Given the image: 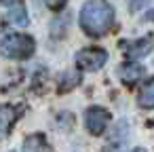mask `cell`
<instances>
[{"mask_svg": "<svg viewBox=\"0 0 154 152\" xmlns=\"http://www.w3.org/2000/svg\"><path fill=\"white\" fill-rule=\"evenodd\" d=\"M114 26V9L103 0H89L80 9V28L89 36H103Z\"/></svg>", "mask_w": 154, "mask_h": 152, "instance_id": "cell-1", "label": "cell"}, {"mask_svg": "<svg viewBox=\"0 0 154 152\" xmlns=\"http://www.w3.org/2000/svg\"><path fill=\"white\" fill-rule=\"evenodd\" d=\"M36 49V42L28 34L19 32H0V55L9 59H28Z\"/></svg>", "mask_w": 154, "mask_h": 152, "instance_id": "cell-2", "label": "cell"}, {"mask_svg": "<svg viewBox=\"0 0 154 152\" xmlns=\"http://www.w3.org/2000/svg\"><path fill=\"white\" fill-rule=\"evenodd\" d=\"M106 61H108V53L99 47L80 49L76 53V66L82 68V70H99Z\"/></svg>", "mask_w": 154, "mask_h": 152, "instance_id": "cell-3", "label": "cell"}, {"mask_svg": "<svg viewBox=\"0 0 154 152\" xmlns=\"http://www.w3.org/2000/svg\"><path fill=\"white\" fill-rule=\"evenodd\" d=\"M110 123V112L101 106H91L85 112V125L93 135H101Z\"/></svg>", "mask_w": 154, "mask_h": 152, "instance_id": "cell-4", "label": "cell"}, {"mask_svg": "<svg viewBox=\"0 0 154 152\" xmlns=\"http://www.w3.org/2000/svg\"><path fill=\"white\" fill-rule=\"evenodd\" d=\"M17 118H19V110L15 106H11V104L0 106V135H7Z\"/></svg>", "mask_w": 154, "mask_h": 152, "instance_id": "cell-5", "label": "cell"}, {"mask_svg": "<svg viewBox=\"0 0 154 152\" xmlns=\"http://www.w3.org/2000/svg\"><path fill=\"white\" fill-rule=\"evenodd\" d=\"M23 152H49L51 146L47 141V137L42 133H32L23 139V146H21Z\"/></svg>", "mask_w": 154, "mask_h": 152, "instance_id": "cell-6", "label": "cell"}, {"mask_svg": "<svg viewBox=\"0 0 154 152\" xmlns=\"http://www.w3.org/2000/svg\"><path fill=\"white\" fill-rule=\"evenodd\" d=\"M122 47H127V55L131 57V59H137V57H146L150 51H152V38L150 36H146L143 40H135V42H127V45H122Z\"/></svg>", "mask_w": 154, "mask_h": 152, "instance_id": "cell-7", "label": "cell"}, {"mask_svg": "<svg viewBox=\"0 0 154 152\" xmlns=\"http://www.w3.org/2000/svg\"><path fill=\"white\" fill-rule=\"evenodd\" d=\"M143 74H146V68L143 66H137V64H122L118 68V76L125 82H137Z\"/></svg>", "mask_w": 154, "mask_h": 152, "instance_id": "cell-8", "label": "cell"}, {"mask_svg": "<svg viewBox=\"0 0 154 152\" xmlns=\"http://www.w3.org/2000/svg\"><path fill=\"white\" fill-rule=\"evenodd\" d=\"M137 101H139V106L146 108V110L154 108V78H150V80L141 87V91H139V95H137Z\"/></svg>", "mask_w": 154, "mask_h": 152, "instance_id": "cell-9", "label": "cell"}, {"mask_svg": "<svg viewBox=\"0 0 154 152\" xmlns=\"http://www.w3.org/2000/svg\"><path fill=\"white\" fill-rule=\"evenodd\" d=\"M7 21H9V23H13V26H19V28H26V26L30 23L28 13H26V9H23V7H13V9L7 13Z\"/></svg>", "mask_w": 154, "mask_h": 152, "instance_id": "cell-10", "label": "cell"}, {"mask_svg": "<svg viewBox=\"0 0 154 152\" xmlns=\"http://www.w3.org/2000/svg\"><path fill=\"white\" fill-rule=\"evenodd\" d=\"M78 80H80V76H78L76 72H66V74L61 76V85H59L57 89H59L61 93H63V91H70L72 87L78 85Z\"/></svg>", "mask_w": 154, "mask_h": 152, "instance_id": "cell-11", "label": "cell"}, {"mask_svg": "<svg viewBox=\"0 0 154 152\" xmlns=\"http://www.w3.org/2000/svg\"><path fill=\"white\" fill-rule=\"evenodd\" d=\"M42 2L49 7V9H53V11H57V9H61L63 5H66V0H42Z\"/></svg>", "mask_w": 154, "mask_h": 152, "instance_id": "cell-12", "label": "cell"}, {"mask_svg": "<svg viewBox=\"0 0 154 152\" xmlns=\"http://www.w3.org/2000/svg\"><path fill=\"white\" fill-rule=\"evenodd\" d=\"M129 152H146L143 148H133V150H129Z\"/></svg>", "mask_w": 154, "mask_h": 152, "instance_id": "cell-13", "label": "cell"}, {"mask_svg": "<svg viewBox=\"0 0 154 152\" xmlns=\"http://www.w3.org/2000/svg\"><path fill=\"white\" fill-rule=\"evenodd\" d=\"M2 2H11V0H2Z\"/></svg>", "mask_w": 154, "mask_h": 152, "instance_id": "cell-14", "label": "cell"}]
</instances>
